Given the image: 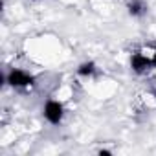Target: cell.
I'll list each match as a JSON object with an SVG mask.
<instances>
[{
    "label": "cell",
    "mask_w": 156,
    "mask_h": 156,
    "mask_svg": "<svg viewBox=\"0 0 156 156\" xmlns=\"http://www.w3.org/2000/svg\"><path fill=\"white\" fill-rule=\"evenodd\" d=\"M8 83H9L13 88H22V90H26V88H31V87H33V77H31L28 72H24V70L13 68V70L8 73Z\"/></svg>",
    "instance_id": "obj_1"
},
{
    "label": "cell",
    "mask_w": 156,
    "mask_h": 156,
    "mask_svg": "<svg viewBox=\"0 0 156 156\" xmlns=\"http://www.w3.org/2000/svg\"><path fill=\"white\" fill-rule=\"evenodd\" d=\"M62 114H64V108H62V105L59 101H53L51 99V101H48L44 105V118L50 123H53V125L61 123L62 121Z\"/></svg>",
    "instance_id": "obj_3"
},
{
    "label": "cell",
    "mask_w": 156,
    "mask_h": 156,
    "mask_svg": "<svg viewBox=\"0 0 156 156\" xmlns=\"http://www.w3.org/2000/svg\"><path fill=\"white\" fill-rule=\"evenodd\" d=\"M96 72V64L94 62H83L79 66V70H77V73L79 75H92Z\"/></svg>",
    "instance_id": "obj_5"
},
{
    "label": "cell",
    "mask_w": 156,
    "mask_h": 156,
    "mask_svg": "<svg viewBox=\"0 0 156 156\" xmlns=\"http://www.w3.org/2000/svg\"><path fill=\"white\" fill-rule=\"evenodd\" d=\"M130 66L136 73H143L147 72L151 66H152V61H151V53L147 50H140L136 53H132L130 57Z\"/></svg>",
    "instance_id": "obj_2"
},
{
    "label": "cell",
    "mask_w": 156,
    "mask_h": 156,
    "mask_svg": "<svg viewBox=\"0 0 156 156\" xmlns=\"http://www.w3.org/2000/svg\"><path fill=\"white\" fill-rule=\"evenodd\" d=\"M127 8H129V13H130L132 17H140V15H143L145 9H147L141 0H129V2H127Z\"/></svg>",
    "instance_id": "obj_4"
},
{
    "label": "cell",
    "mask_w": 156,
    "mask_h": 156,
    "mask_svg": "<svg viewBox=\"0 0 156 156\" xmlns=\"http://www.w3.org/2000/svg\"><path fill=\"white\" fill-rule=\"evenodd\" d=\"M149 53H151V61H152V66H156V44L152 46V50H151Z\"/></svg>",
    "instance_id": "obj_6"
}]
</instances>
